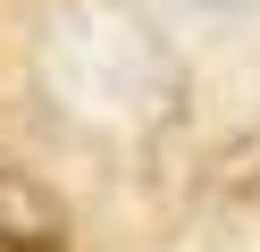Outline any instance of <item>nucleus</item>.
Listing matches in <instances>:
<instances>
[{
    "instance_id": "f257e3e1",
    "label": "nucleus",
    "mask_w": 260,
    "mask_h": 252,
    "mask_svg": "<svg viewBox=\"0 0 260 252\" xmlns=\"http://www.w3.org/2000/svg\"><path fill=\"white\" fill-rule=\"evenodd\" d=\"M59 244H68V202L17 168H0V252H59Z\"/></svg>"
},
{
    "instance_id": "f03ea898",
    "label": "nucleus",
    "mask_w": 260,
    "mask_h": 252,
    "mask_svg": "<svg viewBox=\"0 0 260 252\" xmlns=\"http://www.w3.org/2000/svg\"><path fill=\"white\" fill-rule=\"evenodd\" d=\"M202 9H243V0H202Z\"/></svg>"
}]
</instances>
